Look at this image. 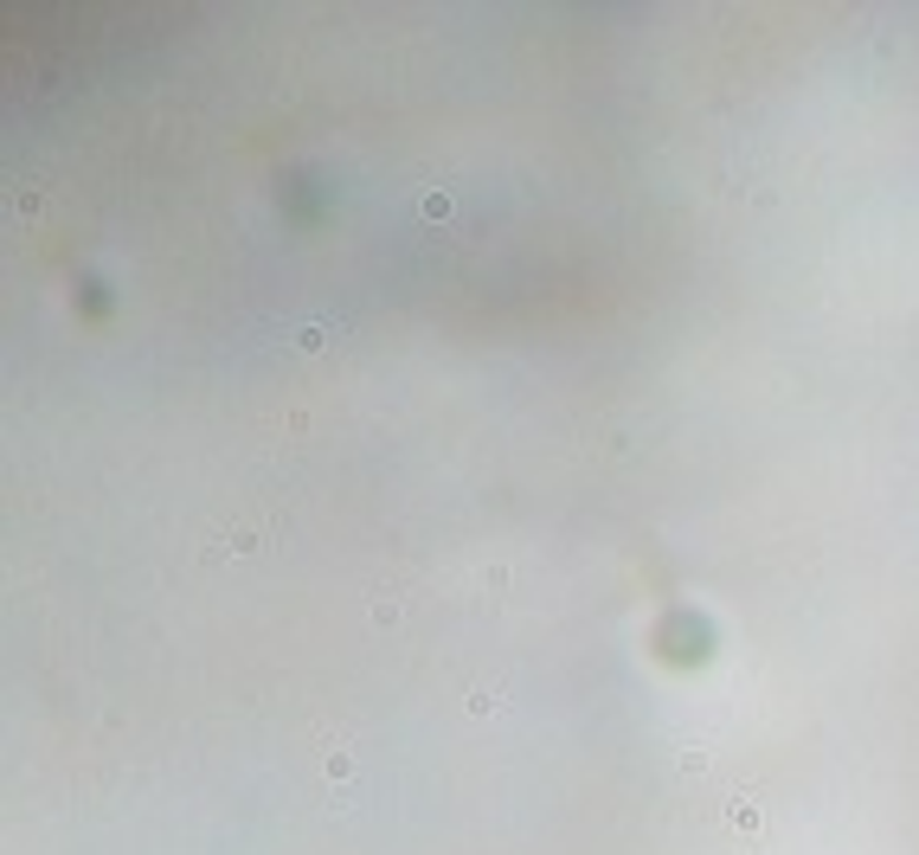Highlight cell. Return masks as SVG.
<instances>
[{
	"label": "cell",
	"mask_w": 919,
	"mask_h": 855,
	"mask_svg": "<svg viewBox=\"0 0 919 855\" xmlns=\"http://www.w3.org/2000/svg\"><path fill=\"white\" fill-rule=\"evenodd\" d=\"M726 823H733L740 836H759V805H753V798H733V805H726Z\"/></svg>",
	"instance_id": "cell-5"
},
{
	"label": "cell",
	"mask_w": 919,
	"mask_h": 855,
	"mask_svg": "<svg viewBox=\"0 0 919 855\" xmlns=\"http://www.w3.org/2000/svg\"><path fill=\"white\" fill-rule=\"evenodd\" d=\"M354 778H360V753H354V740H328V747H322V785H328V792H335V785L348 792Z\"/></svg>",
	"instance_id": "cell-2"
},
{
	"label": "cell",
	"mask_w": 919,
	"mask_h": 855,
	"mask_svg": "<svg viewBox=\"0 0 919 855\" xmlns=\"http://www.w3.org/2000/svg\"><path fill=\"white\" fill-rule=\"evenodd\" d=\"M270 534H277V521L270 515H239V521H219L212 534H206V566H225V559H252L270 547Z\"/></svg>",
	"instance_id": "cell-1"
},
{
	"label": "cell",
	"mask_w": 919,
	"mask_h": 855,
	"mask_svg": "<svg viewBox=\"0 0 919 855\" xmlns=\"http://www.w3.org/2000/svg\"><path fill=\"white\" fill-rule=\"evenodd\" d=\"M367 617H373V631H393V624L406 617V592H399V586H393V592L380 586V592H373V604H367Z\"/></svg>",
	"instance_id": "cell-4"
},
{
	"label": "cell",
	"mask_w": 919,
	"mask_h": 855,
	"mask_svg": "<svg viewBox=\"0 0 919 855\" xmlns=\"http://www.w3.org/2000/svg\"><path fill=\"white\" fill-rule=\"evenodd\" d=\"M463 702H469V714H476V720H496V714H509V682H476Z\"/></svg>",
	"instance_id": "cell-3"
},
{
	"label": "cell",
	"mask_w": 919,
	"mask_h": 855,
	"mask_svg": "<svg viewBox=\"0 0 919 855\" xmlns=\"http://www.w3.org/2000/svg\"><path fill=\"white\" fill-rule=\"evenodd\" d=\"M424 219H451V194H424Z\"/></svg>",
	"instance_id": "cell-7"
},
{
	"label": "cell",
	"mask_w": 919,
	"mask_h": 855,
	"mask_svg": "<svg viewBox=\"0 0 919 855\" xmlns=\"http://www.w3.org/2000/svg\"><path fill=\"white\" fill-rule=\"evenodd\" d=\"M296 348H303V354H322V348H328V328H322V322H309L303 335H296Z\"/></svg>",
	"instance_id": "cell-6"
}]
</instances>
